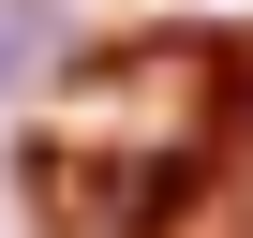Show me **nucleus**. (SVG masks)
<instances>
[{
    "instance_id": "f257e3e1",
    "label": "nucleus",
    "mask_w": 253,
    "mask_h": 238,
    "mask_svg": "<svg viewBox=\"0 0 253 238\" xmlns=\"http://www.w3.org/2000/svg\"><path fill=\"white\" fill-rule=\"evenodd\" d=\"M238 149V45L223 30H119L30 119V223L45 238H179Z\"/></svg>"
}]
</instances>
